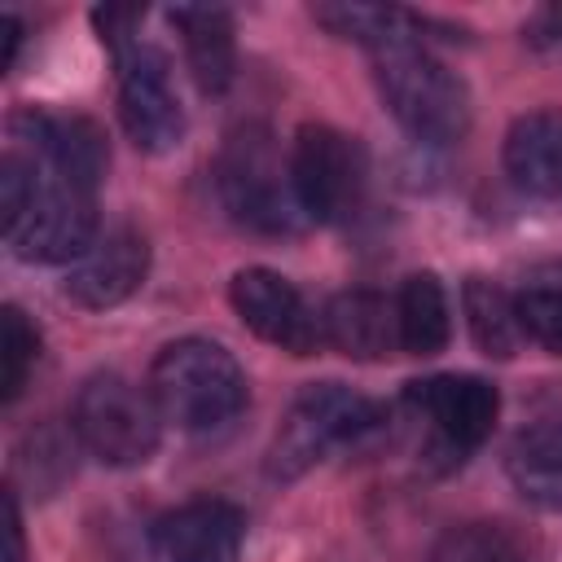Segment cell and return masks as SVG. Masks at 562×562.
Wrapping results in <instances>:
<instances>
[{
	"label": "cell",
	"instance_id": "3",
	"mask_svg": "<svg viewBox=\"0 0 562 562\" xmlns=\"http://www.w3.org/2000/svg\"><path fill=\"white\" fill-rule=\"evenodd\" d=\"M215 184L224 211L255 233L281 237L303 228V206L290 180V162H281L272 136L263 127H241L228 136L220 162H215Z\"/></svg>",
	"mask_w": 562,
	"mask_h": 562
},
{
	"label": "cell",
	"instance_id": "2",
	"mask_svg": "<svg viewBox=\"0 0 562 562\" xmlns=\"http://www.w3.org/2000/svg\"><path fill=\"white\" fill-rule=\"evenodd\" d=\"M378 57V92L386 110L426 145H452L470 127V92L465 83L435 61L422 44H400Z\"/></svg>",
	"mask_w": 562,
	"mask_h": 562
},
{
	"label": "cell",
	"instance_id": "8",
	"mask_svg": "<svg viewBox=\"0 0 562 562\" xmlns=\"http://www.w3.org/2000/svg\"><path fill=\"white\" fill-rule=\"evenodd\" d=\"M97 237H101L97 233V193L40 167L35 202L22 215V224L9 233L13 255L26 263H75L92 250Z\"/></svg>",
	"mask_w": 562,
	"mask_h": 562
},
{
	"label": "cell",
	"instance_id": "1",
	"mask_svg": "<svg viewBox=\"0 0 562 562\" xmlns=\"http://www.w3.org/2000/svg\"><path fill=\"white\" fill-rule=\"evenodd\" d=\"M149 395L162 422L189 435H211L246 408V373L220 342L180 338L158 351L149 369Z\"/></svg>",
	"mask_w": 562,
	"mask_h": 562
},
{
	"label": "cell",
	"instance_id": "15",
	"mask_svg": "<svg viewBox=\"0 0 562 562\" xmlns=\"http://www.w3.org/2000/svg\"><path fill=\"white\" fill-rule=\"evenodd\" d=\"M167 18L184 40V57H189L198 88L206 97L224 92L233 83V70H237L233 18L215 4H176V9H167Z\"/></svg>",
	"mask_w": 562,
	"mask_h": 562
},
{
	"label": "cell",
	"instance_id": "4",
	"mask_svg": "<svg viewBox=\"0 0 562 562\" xmlns=\"http://www.w3.org/2000/svg\"><path fill=\"white\" fill-rule=\"evenodd\" d=\"M378 426V404L364 400L360 391L342 386V382H312L294 395L272 452H268V470L272 479H299L307 474L316 461H325L334 448L360 443L364 435H373Z\"/></svg>",
	"mask_w": 562,
	"mask_h": 562
},
{
	"label": "cell",
	"instance_id": "14",
	"mask_svg": "<svg viewBox=\"0 0 562 562\" xmlns=\"http://www.w3.org/2000/svg\"><path fill=\"white\" fill-rule=\"evenodd\" d=\"M505 171L531 198H562V110H536L509 127Z\"/></svg>",
	"mask_w": 562,
	"mask_h": 562
},
{
	"label": "cell",
	"instance_id": "10",
	"mask_svg": "<svg viewBox=\"0 0 562 562\" xmlns=\"http://www.w3.org/2000/svg\"><path fill=\"white\" fill-rule=\"evenodd\" d=\"M228 299H233L237 316L272 347L290 351V356H312L316 347H325L321 312H312L307 299L294 290V281H285L281 272L241 268L228 285Z\"/></svg>",
	"mask_w": 562,
	"mask_h": 562
},
{
	"label": "cell",
	"instance_id": "22",
	"mask_svg": "<svg viewBox=\"0 0 562 562\" xmlns=\"http://www.w3.org/2000/svg\"><path fill=\"white\" fill-rule=\"evenodd\" d=\"M4 562H26V536H22V514H18V496L4 492Z\"/></svg>",
	"mask_w": 562,
	"mask_h": 562
},
{
	"label": "cell",
	"instance_id": "19",
	"mask_svg": "<svg viewBox=\"0 0 562 562\" xmlns=\"http://www.w3.org/2000/svg\"><path fill=\"white\" fill-rule=\"evenodd\" d=\"M461 303H465V321H470V334L483 356L505 360L518 351V342H522L518 307L501 285H492L487 277H470L461 290Z\"/></svg>",
	"mask_w": 562,
	"mask_h": 562
},
{
	"label": "cell",
	"instance_id": "17",
	"mask_svg": "<svg viewBox=\"0 0 562 562\" xmlns=\"http://www.w3.org/2000/svg\"><path fill=\"white\" fill-rule=\"evenodd\" d=\"M395 321H400V347L408 356H435L448 347L452 312H448V294L435 272H413L400 285Z\"/></svg>",
	"mask_w": 562,
	"mask_h": 562
},
{
	"label": "cell",
	"instance_id": "20",
	"mask_svg": "<svg viewBox=\"0 0 562 562\" xmlns=\"http://www.w3.org/2000/svg\"><path fill=\"white\" fill-rule=\"evenodd\" d=\"M40 356V334L35 325L26 321L22 307H4L0 312V400L13 404L31 378V364Z\"/></svg>",
	"mask_w": 562,
	"mask_h": 562
},
{
	"label": "cell",
	"instance_id": "18",
	"mask_svg": "<svg viewBox=\"0 0 562 562\" xmlns=\"http://www.w3.org/2000/svg\"><path fill=\"white\" fill-rule=\"evenodd\" d=\"M312 18L334 31L338 40H356V44H369L373 53H386V48H400V44H417L422 26L413 13L404 9H386V4H312Z\"/></svg>",
	"mask_w": 562,
	"mask_h": 562
},
{
	"label": "cell",
	"instance_id": "23",
	"mask_svg": "<svg viewBox=\"0 0 562 562\" xmlns=\"http://www.w3.org/2000/svg\"><path fill=\"white\" fill-rule=\"evenodd\" d=\"M531 40H536V44H562V4L536 13V22H531Z\"/></svg>",
	"mask_w": 562,
	"mask_h": 562
},
{
	"label": "cell",
	"instance_id": "13",
	"mask_svg": "<svg viewBox=\"0 0 562 562\" xmlns=\"http://www.w3.org/2000/svg\"><path fill=\"white\" fill-rule=\"evenodd\" d=\"M325 347L351 360H382L400 342L395 307L373 290H342L321 307Z\"/></svg>",
	"mask_w": 562,
	"mask_h": 562
},
{
	"label": "cell",
	"instance_id": "16",
	"mask_svg": "<svg viewBox=\"0 0 562 562\" xmlns=\"http://www.w3.org/2000/svg\"><path fill=\"white\" fill-rule=\"evenodd\" d=\"M505 474L514 492L540 509H562V426H527L505 452Z\"/></svg>",
	"mask_w": 562,
	"mask_h": 562
},
{
	"label": "cell",
	"instance_id": "7",
	"mask_svg": "<svg viewBox=\"0 0 562 562\" xmlns=\"http://www.w3.org/2000/svg\"><path fill=\"white\" fill-rule=\"evenodd\" d=\"M408 404L422 413L430 439L426 457L439 465H461L496 426L501 395L474 373H439L426 382H408Z\"/></svg>",
	"mask_w": 562,
	"mask_h": 562
},
{
	"label": "cell",
	"instance_id": "24",
	"mask_svg": "<svg viewBox=\"0 0 562 562\" xmlns=\"http://www.w3.org/2000/svg\"><path fill=\"white\" fill-rule=\"evenodd\" d=\"M0 26H4V44H9V53H4V66H13V57H18V44H22V22H18L13 13H4V18H0Z\"/></svg>",
	"mask_w": 562,
	"mask_h": 562
},
{
	"label": "cell",
	"instance_id": "11",
	"mask_svg": "<svg viewBox=\"0 0 562 562\" xmlns=\"http://www.w3.org/2000/svg\"><path fill=\"white\" fill-rule=\"evenodd\" d=\"M246 518L228 501H189L149 527L154 562H237Z\"/></svg>",
	"mask_w": 562,
	"mask_h": 562
},
{
	"label": "cell",
	"instance_id": "21",
	"mask_svg": "<svg viewBox=\"0 0 562 562\" xmlns=\"http://www.w3.org/2000/svg\"><path fill=\"white\" fill-rule=\"evenodd\" d=\"M514 307H518L522 338L562 356V285H531L514 299Z\"/></svg>",
	"mask_w": 562,
	"mask_h": 562
},
{
	"label": "cell",
	"instance_id": "5",
	"mask_svg": "<svg viewBox=\"0 0 562 562\" xmlns=\"http://www.w3.org/2000/svg\"><path fill=\"white\" fill-rule=\"evenodd\" d=\"M162 413L149 391L123 373H92L70 408L75 439L105 465H140L158 448Z\"/></svg>",
	"mask_w": 562,
	"mask_h": 562
},
{
	"label": "cell",
	"instance_id": "9",
	"mask_svg": "<svg viewBox=\"0 0 562 562\" xmlns=\"http://www.w3.org/2000/svg\"><path fill=\"white\" fill-rule=\"evenodd\" d=\"M119 119L136 149L167 154L184 136V105L171 83V66L154 44H132L119 53Z\"/></svg>",
	"mask_w": 562,
	"mask_h": 562
},
{
	"label": "cell",
	"instance_id": "6",
	"mask_svg": "<svg viewBox=\"0 0 562 562\" xmlns=\"http://www.w3.org/2000/svg\"><path fill=\"white\" fill-rule=\"evenodd\" d=\"M364 149L325 123H307L294 136L290 149V180L299 193V206L316 224H338L351 220L364 202Z\"/></svg>",
	"mask_w": 562,
	"mask_h": 562
},
{
	"label": "cell",
	"instance_id": "12",
	"mask_svg": "<svg viewBox=\"0 0 562 562\" xmlns=\"http://www.w3.org/2000/svg\"><path fill=\"white\" fill-rule=\"evenodd\" d=\"M149 272V246L136 228H110L92 241V250L83 259L70 263L61 290L70 303L88 307V312H105L119 307L123 299H132L140 290Z\"/></svg>",
	"mask_w": 562,
	"mask_h": 562
}]
</instances>
